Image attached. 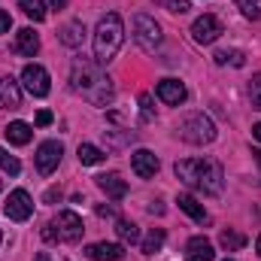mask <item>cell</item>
Returning <instances> with one entry per match:
<instances>
[{"instance_id":"6da1fadb","label":"cell","mask_w":261,"mask_h":261,"mask_svg":"<svg viewBox=\"0 0 261 261\" xmlns=\"http://www.w3.org/2000/svg\"><path fill=\"white\" fill-rule=\"evenodd\" d=\"M70 85H73L76 94H82L94 107H110L113 97H116L113 79L100 70L97 61H88V58H76L73 61V67H70Z\"/></svg>"},{"instance_id":"7a4b0ae2","label":"cell","mask_w":261,"mask_h":261,"mask_svg":"<svg viewBox=\"0 0 261 261\" xmlns=\"http://www.w3.org/2000/svg\"><path fill=\"white\" fill-rule=\"evenodd\" d=\"M176 176L192 186L203 195H222V186H225V173L216 161L210 158H189V161H176Z\"/></svg>"},{"instance_id":"3957f363","label":"cell","mask_w":261,"mask_h":261,"mask_svg":"<svg viewBox=\"0 0 261 261\" xmlns=\"http://www.w3.org/2000/svg\"><path fill=\"white\" fill-rule=\"evenodd\" d=\"M125 43V24H122V15L119 12H107L100 21H97V31H94V61L103 67L110 64L119 49Z\"/></svg>"},{"instance_id":"277c9868","label":"cell","mask_w":261,"mask_h":261,"mask_svg":"<svg viewBox=\"0 0 261 261\" xmlns=\"http://www.w3.org/2000/svg\"><path fill=\"white\" fill-rule=\"evenodd\" d=\"M82 231H85L82 219H79L73 210H64V213H58V216L46 225L43 237H46L49 243H55V240H61V243H79V240H82Z\"/></svg>"},{"instance_id":"5b68a950","label":"cell","mask_w":261,"mask_h":261,"mask_svg":"<svg viewBox=\"0 0 261 261\" xmlns=\"http://www.w3.org/2000/svg\"><path fill=\"white\" fill-rule=\"evenodd\" d=\"M176 134H179V140H186L192 146H206V143L216 140V125L203 113H189L186 119H179Z\"/></svg>"},{"instance_id":"8992f818","label":"cell","mask_w":261,"mask_h":261,"mask_svg":"<svg viewBox=\"0 0 261 261\" xmlns=\"http://www.w3.org/2000/svg\"><path fill=\"white\" fill-rule=\"evenodd\" d=\"M134 40H137V46H140V49L155 52V49L161 46V28H158V21H155V18H149L146 12L134 15Z\"/></svg>"},{"instance_id":"52a82bcc","label":"cell","mask_w":261,"mask_h":261,"mask_svg":"<svg viewBox=\"0 0 261 261\" xmlns=\"http://www.w3.org/2000/svg\"><path fill=\"white\" fill-rule=\"evenodd\" d=\"M61 155H64V146L58 143V140H46V143H40V149H37V170L43 173V176H49V173H55L58 170V164H61Z\"/></svg>"},{"instance_id":"ba28073f","label":"cell","mask_w":261,"mask_h":261,"mask_svg":"<svg viewBox=\"0 0 261 261\" xmlns=\"http://www.w3.org/2000/svg\"><path fill=\"white\" fill-rule=\"evenodd\" d=\"M21 85H24L28 94H34V97H46V94H49V73H46V67L28 64L24 70H21Z\"/></svg>"},{"instance_id":"9c48e42d","label":"cell","mask_w":261,"mask_h":261,"mask_svg":"<svg viewBox=\"0 0 261 261\" xmlns=\"http://www.w3.org/2000/svg\"><path fill=\"white\" fill-rule=\"evenodd\" d=\"M222 34H225V28H222V21L216 15H200V18H195V24H192V37H195L200 46L216 43Z\"/></svg>"},{"instance_id":"30bf717a","label":"cell","mask_w":261,"mask_h":261,"mask_svg":"<svg viewBox=\"0 0 261 261\" xmlns=\"http://www.w3.org/2000/svg\"><path fill=\"white\" fill-rule=\"evenodd\" d=\"M3 210H6V216H9L12 222H28L31 213H34V200H31V195H28L24 189H15V192H9Z\"/></svg>"},{"instance_id":"8fae6325","label":"cell","mask_w":261,"mask_h":261,"mask_svg":"<svg viewBox=\"0 0 261 261\" xmlns=\"http://www.w3.org/2000/svg\"><path fill=\"white\" fill-rule=\"evenodd\" d=\"M155 94H158V100L167 103V107H179V103H186V97H189V91H186V85H182L179 79H161L158 88H155Z\"/></svg>"},{"instance_id":"7c38bea8","label":"cell","mask_w":261,"mask_h":261,"mask_svg":"<svg viewBox=\"0 0 261 261\" xmlns=\"http://www.w3.org/2000/svg\"><path fill=\"white\" fill-rule=\"evenodd\" d=\"M130 167H134V173H137L140 179H149V176L158 173V158H155V152H149V149H137V152L130 155Z\"/></svg>"},{"instance_id":"4fadbf2b","label":"cell","mask_w":261,"mask_h":261,"mask_svg":"<svg viewBox=\"0 0 261 261\" xmlns=\"http://www.w3.org/2000/svg\"><path fill=\"white\" fill-rule=\"evenodd\" d=\"M97 189L107 197H113V200H122V197L128 195V182L119 173H100L97 176Z\"/></svg>"},{"instance_id":"5bb4252c","label":"cell","mask_w":261,"mask_h":261,"mask_svg":"<svg viewBox=\"0 0 261 261\" xmlns=\"http://www.w3.org/2000/svg\"><path fill=\"white\" fill-rule=\"evenodd\" d=\"M85 252H88L91 261H122L125 258V246L122 243H91Z\"/></svg>"},{"instance_id":"9a60e30c","label":"cell","mask_w":261,"mask_h":261,"mask_svg":"<svg viewBox=\"0 0 261 261\" xmlns=\"http://www.w3.org/2000/svg\"><path fill=\"white\" fill-rule=\"evenodd\" d=\"M216 258V249L206 237H192L189 246H186V261H213Z\"/></svg>"},{"instance_id":"2e32d148","label":"cell","mask_w":261,"mask_h":261,"mask_svg":"<svg viewBox=\"0 0 261 261\" xmlns=\"http://www.w3.org/2000/svg\"><path fill=\"white\" fill-rule=\"evenodd\" d=\"M18 55H24V58H34L37 52H40V37L31 31V28H21L18 34H15V46H12Z\"/></svg>"},{"instance_id":"e0dca14e","label":"cell","mask_w":261,"mask_h":261,"mask_svg":"<svg viewBox=\"0 0 261 261\" xmlns=\"http://www.w3.org/2000/svg\"><path fill=\"white\" fill-rule=\"evenodd\" d=\"M21 107V88L15 79H0V110H18Z\"/></svg>"},{"instance_id":"ac0fdd59","label":"cell","mask_w":261,"mask_h":261,"mask_svg":"<svg viewBox=\"0 0 261 261\" xmlns=\"http://www.w3.org/2000/svg\"><path fill=\"white\" fill-rule=\"evenodd\" d=\"M58 40L70 46V49H76V46H82V40H85V24L82 21H67L64 28L58 31Z\"/></svg>"},{"instance_id":"d6986e66","label":"cell","mask_w":261,"mask_h":261,"mask_svg":"<svg viewBox=\"0 0 261 261\" xmlns=\"http://www.w3.org/2000/svg\"><path fill=\"white\" fill-rule=\"evenodd\" d=\"M176 203H179V210H182L186 216H192L195 222H206V210H203V203H197L195 195H179Z\"/></svg>"},{"instance_id":"ffe728a7","label":"cell","mask_w":261,"mask_h":261,"mask_svg":"<svg viewBox=\"0 0 261 261\" xmlns=\"http://www.w3.org/2000/svg\"><path fill=\"white\" fill-rule=\"evenodd\" d=\"M3 134H6V140H9L12 146H24V143H31V125H28V122H9Z\"/></svg>"},{"instance_id":"44dd1931","label":"cell","mask_w":261,"mask_h":261,"mask_svg":"<svg viewBox=\"0 0 261 261\" xmlns=\"http://www.w3.org/2000/svg\"><path fill=\"white\" fill-rule=\"evenodd\" d=\"M76 155H79V161H82V164H88V167H94V164L107 161V152H100V149H97V146H91V143H79Z\"/></svg>"},{"instance_id":"7402d4cb","label":"cell","mask_w":261,"mask_h":261,"mask_svg":"<svg viewBox=\"0 0 261 261\" xmlns=\"http://www.w3.org/2000/svg\"><path fill=\"white\" fill-rule=\"evenodd\" d=\"M164 240H167L164 228H152V231L146 234V240H143V246H140V249H143L146 255H155V252H158V249L164 246Z\"/></svg>"},{"instance_id":"603a6c76","label":"cell","mask_w":261,"mask_h":261,"mask_svg":"<svg viewBox=\"0 0 261 261\" xmlns=\"http://www.w3.org/2000/svg\"><path fill=\"white\" fill-rule=\"evenodd\" d=\"M219 243H222V249H225V252H237V249H243V246H246V237H243L240 231H231V228H228V231H222V234H219Z\"/></svg>"},{"instance_id":"cb8c5ba5","label":"cell","mask_w":261,"mask_h":261,"mask_svg":"<svg viewBox=\"0 0 261 261\" xmlns=\"http://www.w3.org/2000/svg\"><path fill=\"white\" fill-rule=\"evenodd\" d=\"M116 234H119V240H125V243H137V240H140L137 225L128 222V219H119V222H116Z\"/></svg>"},{"instance_id":"d4e9b609","label":"cell","mask_w":261,"mask_h":261,"mask_svg":"<svg viewBox=\"0 0 261 261\" xmlns=\"http://www.w3.org/2000/svg\"><path fill=\"white\" fill-rule=\"evenodd\" d=\"M216 64H234V67H243L246 64V58H243V52L240 49H225V52H216Z\"/></svg>"},{"instance_id":"484cf974","label":"cell","mask_w":261,"mask_h":261,"mask_svg":"<svg viewBox=\"0 0 261 261\" xmlns=\"http://www.w3.org/2000/svg\"><path fill=\"white\" fill-rule=\"evenodd\" d=\"M0 170H3V173H9V176H18V173H21L18 158H15V155H9L3 146H0Z\"/></svg>"},{"instance_id":"4316f807","label":"cell","mask_w":261,"mask_h":261,"mask_svg":"<svg viewBox=\"0 0 261 261\" xmlns=\"http://www.w3.org/2000/svg\"><path fill=\"white\" fill-rule=\"evenodd\" d=\"M21 9H24V15L34 18V21H43V18H46V6H43V0H21Z\"/></svg>"},{"instance_id":"83f0119b","label":"cell","mask_w":261,"mask_h":261,"mask_svg":"<svg viewBox=\"0 0 261 261\" xmlns=\"http://www.w3.org/2000/svg\"><path fill=\"white\" fill-rule=\"evenodd\" d=\"M234 3L246 18H258L261 15V0H234Z\"/></svg>"},{"instance_id":"f1b7e54d","label":"cell","mask_w":261,"mask_h":261,"mask_svg":"<svg viewBox=\"0 0 261 261\" xmlns=\"http://www.w3.org/2000/svg\"><path fill=\"white\" fill-rule=\"evenodd\" d=\"M140 116H143V122H152V119H155V113H152V97H149V94H140Z\"/></svg>"},{"instance_id":"f546056e","label":"cell","mask_w":261,"mask_h":261,"mask_svg":"<svg viewBox=\"0 0 261 261\" xmlns=\"http://www.w3.org/2000/svg\"><path fill=\"white\" fill-rule=\"evenodd\" d=\"M164 3H167V9H170L173 15H186V12L192 9V3H189V0H164Z\"/></svg>"},{"instance_id":"4dcf8cb0","label":"cell","mask_w":261,"mask_h":261,"mask_svg":"<svg viewBox=\"0 0 261 261\" xmlns=\"http://www.w3.org/2000/svg\"><path fill=\"white\" fill-rule=\"evenodd\" d=\"M34 122H37V128H46V125H52V113H49V110H40Z\"/></svg>"},{"instance_id":"1f68e13d","label":"cell","mask_w":261,"mask_h":261,"mask_svg":"<svg viewBox=\"0 0 261 261\" xmlns=\"http://www.w3.org/2000/svg\"><path fill=\"white\" fill-rule=\"evenodd\" d=\"M9 28H12V18H9V12H3V9H0V34H6Z\"/></svg>"},{"instance_id":"d6a6232c","label":"cell","mask_w":261,"mask_h":261,"mask_svg":"<svg viewBox=\"0 0 261 261\" xmlns=\"http://www.w3.org/2000/svg\"><path fill=\"white\" fill-rule=\"evenodd\" d=\"M97 216H116V210L113 206H97Z\"/></svg>"},{"instance_id":"836d02e7","label":"cell","mask_w":261,"mask_h":261,"mask_svg":"<svg viewBox=\"0 0 261 261\" xmlns=\"http://www.w3.org/2000/svg\"><path fill=\"white\" fill-rule=\"evenodd\" d=\"M258 91H261V73L252 79V94H258Z\"/></svg>"},{"instance_id":"e575fe53","label":"cell","mask_w":261,"mask_h":261,"mask_svg":"<svg viewBox=\"0 0 261 261\" xmlns=\"http://www.w3.org/2000/svg\"><path fill=\"white\" fill-rule=\"evenodd\" d=\"M49 3H52V9H64L67 6V0H49Z\"/></svg>"},{"instance_id":"d590c367","label":"cell","mask_w":261,"mask_h":261,"mask_svg":"<svg viewBox=\"0 0 261 261\" xmlns=\"http://www.w3.org/2000/svg\"><path fill=\"white\" fill-rule=\"evenodd\" d=\"M34 261H52V255H49V252H37V258Z\"/></svg>"},{"instance_id":"8d00e7d4","label":"cell","mask_w":261,"mask_h":261,"mask_svg":"<svg viewBox=\"0 0 261 261\" xmlns=\"http://www.w3.org/2000/svg\"><path fill=\"white\" fill-rule=\"evenodd\" d=\"M252 137H255V140H258V143H261V122H258V125H255V128H252Z\"/></svg>"},{"instance_id":"74e56055","label":"cell","mask_w":261,"mask_h":261,"mask_svg":"<svg viewBox=\"0 0 261 261\" xmlns=\"http://www.w3.org/2000/svg\"><path fill=\"white\" fill-rule=\"evenodd\" d=\"M252 103H255V107L261 110V91H258V94H252Z\"/></svg>"},{"instance_id":"f35d334b","label":"cell","mask_w":261,"mask_h":261,"mask_svg":"<svg viewBox=\"0 0 261 261\" xmlns=\"http://www.w3.org/2000/svg\"><path fill=\"white\" fill-rule=\"evenodd\" d=\"M252 155H255V161H258V164H261V149H255V152H252Z\"/></svg>"},{"instance_id":"ab89813d","label":"cell","mask_w":261,"mask_h":261,"mask_svg":"<svg viewBox=\"0 0 261 261\" xmlns=\"http://www.w3.org/2000/svg\"><path fill=\"white\" fill-rule=\"evenodd\" d=\"M255 249H258V255H261V237H258V240H255Z\"/></svg>"},{"instance_id":"60d3db41","label":"cell","mask_w":261,"mask_h":261,"mask_svg":"<svg viewBox=\"0 0 261 261\" xmlns=\"http://www.w3.org/2000/svg\"><path fill=\"white\" fill-rule=\"evenodd\" d=\"M0 189H3V182H0Z\"/></svg>"}]
</instances>
